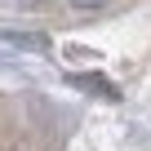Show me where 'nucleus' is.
<instances>
[{
    "label": "nucleus",
    "instance_id": "obj_1",
    "mask_svg": "<svg viewBox=\"0 0 151 151\" xmlns=\"http://www.w3.org/2000/svg\"><path fill=\"white\" fill-rule=\"evenodd\" d=\"M71 5H76V9H102L107 0H71Z\"/></svg>",
    "mask_w": 151,
    "mask_h": 151
}]
</instances>
